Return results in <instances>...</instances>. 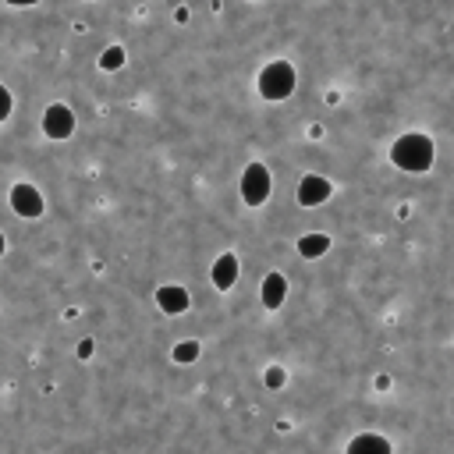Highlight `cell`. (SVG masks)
<instances>
[{"label": "cell", "instance_id": "6da1fadb", "mask_svg": "<svg viewBox=\"0 0 454 454\" xmlns=\"http://www.w3.org/2000/svg\"><path fill=\"white\" fill-rule=\"evenodd\" d=\"M390 160H394L401 170H408V174H422V170H429V163H433V139L422 135V132L401 135V139L394 142V149H390Z\"/></svg>", "mask_w": 454, "mask_h": 454}, {"label": "cell", "instance_id": "7a4b0ae2", "mask_svg": "<svg viewBox=\"0 0 454 454\" xmlns=\"http://www.w3.org/2000/svg\"><path fill=\"white\" fill-rule=\"evenodd\" d=\"M295 93V68L288 61H274L260 71V96L263 100H288Z\"/></svg>", "mask_w": 454, "mask_h": 454}, {"label": "cell", "instance_id": "3957f363", "mask_svg": "<svg viewBox=\"0 0 454 454\" xmlns=\"http://www.w3.org/2000/svg\"><path fill=\"white\" fill-rule=\"evenodd\" d=\"M242 199L249 206H263L270 199V170L263 163L245 167V174H242Z\"/></svg>", "mask_w": 454, "mask_h": 454}, {"label": "cell", "instance_id": "277c9868", "mask_svg": "<svg viewBox=\"0 0 454 454\" xmlns=\"http://www.w3.org/2000/svg\"><path fill=\"white\" fill-rule=\"evenodd\" d=\"M11 209L18 213V216H29V220H36L40 213H43V195L29 185V181H18L15 188H11Z\"/></svg>", "mask_w": 454, "mask_h": 454}, {"label": "cell", "instance_id": "5b68a950", "mask_svg": "<svg viewBox=\"0 0 454 454\" xmlns=\"http://www.w3.org/2000/svg\"><path fill=\"white\" fill-rule=\"evenodd\" d=\"M43 132L50 135V139H68L71 132H75V114L68 110V107H61V103H54V107H47V117H43Z\"/></svg>", "mask_w": 454, "mask_h": 454}, {"label": "cell", "instance_id": "8992f818", "mask_svg": "<svg viewBox=\"0 0 454 454\" xmlns=\"http://www.w3.org/2000/svg\"><path fill=\"white\" fill-rule=\"evenodd\" d=\"M330 195H334V185H330L327 177H320V174H305L302 185H298V202H302V206H320V202H327Z\"/></svg>", "mask_w": 454, "mask_h": 454}, {"label": "cell", "instance_id": "52a82bcc", "mask_svg": "<svg viewBox=\"0 0 454 454\" xmlns=\"http://www.w3.org/2000/svg\"><path fill=\"white\" fill-rule=\"evenodd\" d=\"M238 256H231V252H223L216 263H213V270H209V277H213V288H220V291H227V288H235V281H238Z\"/></svg>", "mask_w": 454, "mask_h": 454}, {"label": "cell", "instance_id": "ba28073f", "mask_svg": "<svg viewBox=\"0 0 454 454\" xmlns=\"http://www.w3.org/2000/svg\"><path fill=\"white\" fill-rule=\"evenodd\" d=\"M156 305H160L167 316H177V313L188 309V291H185L181 284H163V288L156 291Z\"/></svg>", "mask_w": 454, "mask_h": 454}, {"label": "cell", "instance_id": "9c48e42d", "mask_svg": "<svg viewBox=\"0 0 454 454\" xmlns=\"http://www.w3.org/2000/svg\"><path fill=\"white\" fill-rule=\"evenodd\" d=\"M348 454H394V450H390V440L387 436H380V433H359L348 443Z\"/></svg>", "mask_w": 454, "mask_h": 454}, {"label": "cell", "instance_id": "30bf717a", "mask_svg": "<svg viewBox=\"0 0 454 454\" xmlns=\"http://www.w3.org/2000/svg\"><path fill=\"white\" fill-rule=\"evenodd\" d=\"M284 295H288L284 274H267V281H263V305L267 309H281L284 305Z\"/></svg>", "mask_w": 454, "mask_h": 454}, {"label": "cell", "instance_id": "8fae6325", "mask_svg": "<svg viewBox=\"0 0 454 454\" xmlns=\"http://www.w3.org/2000/svg\"><path fill=\"white\" fill-rule=\"evenodd\" d=\"M327 249H330V235H302L298 238V256H305V260H320V256H327Z\"/></svg>", "mask_w": 454, "mask_h": 454}, {"label": "cell", "instance_id": "7c38bea8", "mask_svg": "<svg viewBox=\"0 0 454 454\" xmlns=\"http://www.w3.org/2000/svg\"><path fill=\"white\" fill-rule=\"evenodd\" d=\"M170 359L174 362H195L199 359V341H181V344H174V351H170Z\"/></svg>", "mask_w": 454, "mask_h": 454}, {"label": "cell", "instance_id": "4fadbf2b", "mask_svg": "<svg viewBox=\"0 0 454 454\" xmlns=\"http://www.w3.org/2000/svg\"><path fill=\"white\" fill-rule=\"evenodd\" d=\"M121 64H124V50H121V47H107L103 57H100V68H103V71H117Z\"/></svg>", "mask_w": 454, "mask_h": 454}, {"label": "cell", "instance_id": "5bb4252c", "mask_svg": "<svg viewBox=\"0 0 454 454\" xmlns=\"http://www.w3.org/2000/svg\"><path fill=\"white\" fill-rule=\"evenodd\" d=\"M263 380H267V387H270V390H277V387H284V380H288V373H284L281 366H270Z\"/></svg>", "mask_w": 454, "mask_h": 454}, {"label": "cell", "instance_id": "9a60e30c", "mask_svg": "<svg viewBox=\"0 0 454 454\" xmlns=\"http://www.w3.org/2000/svg\"><path fill=\"white\" fill-rule=\"evenodd\" d=\"M11 107H15V100H11L8 86H0V121H8V117H11Z\"/></svg>", "mask_w": 454, "mask_h": 454}, {"label": "cell", "instance_id": "2e32d148", "mask_svg": "<svg viewBox=\"0 0 454 454\" xmlns=\"http://www.w3.org/2000/svg\"><path fill=\"white\" fill-rule=\"evenodd\" d=\"M89 355H93V341H82L78 344V359H89Z\"/></svg>", "mask_w": 454, "mask_h": 454}, {"label": "cell", "instance_id": "e0dca14e", "mask_svg": "<svg viewBox=\"0 0 454 454\" xmlns=\"http://www.w3.org/2000/svg\"><path fill=\"white\" fill-rule=\"evenodd\" d=\"M0 252H4V235H0Z\"/></svg>", "mask_w": 454, "mask_h": 454}]
</instances>
